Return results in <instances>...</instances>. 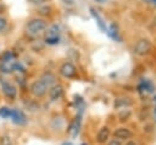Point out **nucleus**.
I'll return each mask as SVG.
<instances>
[{
	"mask_svg": "<svg viewBox=\"0 0 156 145\" xmlns=\"http://www.w3.org/2000/svg\"><path fill=\"white\" fill-rule=\"evenodd\" d=\"M46 29V22L41 18H33L27 23L26 27V32L29 37L34 38L38 37L39 34H41L44 30Z\"/></svg>",
	"mask_w": 156,
	"mask_h": 145,
	"instance_id": "1",
	"label": "nucleus"
},
{
	"mask_svg": "<svg viewBox=\"0 0 156 145\" xmlns=\"http://www.w3.org/2000/svg\"><path fill=\"white\" fill-rule=\"evenodd\" d=\"M45 41L50 45L58 44L60 41V27L57 24H52L51 27L48 28L45 33Z\"/></svg>",
	"mask_w": 156,
	"mask_h": 145,
	"instance_id": "2",
	"label": "nucleus"
},
{
	"mask_svg": "<svg viewBox=\"0 0 156 145\" xmlns=\"http://www.w3.org/2000/svg\"><path fill=\"white\" fill-rule=\"evenodd\" d=\"M48 88H46V85L40 80V79H37V80H34L32 84H30V93L34 95V96H37V97H41V96H44L46 93H48Z\"/></svg>",
	"mask_w": 156,
	"mask_h": 145,
	"instance_id": "3",
	"label": "nucleus"
},
{
	"mask_svg": "<svg viewBox=\"0 0 156 145\" xmlns=\"http://www.w3.org/2000/svg\"><path fill=\"white\" fill-rule=\"evenodd\" d=\"M151 50V43L147 39H140L136 41L135 46H134V52L136 55L144 56L146 54H149V51Z\"/></svg>",
	"mask_w": 156,
	"mask_h": 145,
	"instance_id": "4",
	"label": "nucleus"
},
{
	"mask_svg": "<svg viewBox=\"0 0 156 145\" xmlns=\"http://www.w3.org/2000/svg\"><path fill=\"white\" fill-rule=\"evenodd\" d=\"M1 88H2L4 94H5L7 97H10V99H15V97H16L17 89H16V87H15L12 83H10V82H7V80H5V79H1Z\"/></svg>",
	"mask_w": 156,
	"mask_h": 145,
	"instance_id": "5",
	"label": "nucleus"
},
{
	"mask_svg": "<svg viewBox=\"0 0 156 145\" xmlns=\"http://www.w3.org/2000/svg\"><path fill=\"white\" fill-rule=\"evenodd\" d=\"M60 74L65 78H72L76 76V67L71 62H65L60 67Z\"/></svg>",
	"mask_w": 156,
	"mask_h": 145,
	"instance_id": "6",
	"label": "nucleus"
},
{
	"mask_svg": "<svg viewBox=\"0 0 156 145\" xmlns=\"http://www.w3.org/2000/svg\"><path fill=\"white\" fill-rule=\"evenodd\" d=\"M10 119L15 123V124H18V126H23L27 123V117L26 115L22 112V111H18V110H12L11 111V117Z\"/></svg>",
	"mask_w": 156,
	"mask_h": 145,
	"instance_id": "7",
	"label": "nucleus"
},
{
	"mask_svg": "<svg viewBox=\"0 0 156 145\" xmlns=\"http://www.w3.org/2000/svg\"><path fill=\"white\" fill-rule=\"evenodd\" d=\"M62 95H63V87L60 85V84H55L54 87H51L49 89V97H50L51 101L58 100Z\"/></svg>",
	"mask_w": 156,
	"mask_h": 145,
	"instance_id": "8",
	"label": "nucleus"
},
{
	"mask_svg": "<svg viewBox=\"0 0 156 145\" xmlns=\"http://www.w3.org/2000/svg\"><path fill=\"white\" fill-rule=\"evenodd\" d=\"M39 79L46 85L48 89H50L51 87H54V85L56 84V77H55V74L51 73V72H44Z\"/></svg>",
	"mask_w": 156,
	"mask_h": 145,
	"instance_id": "9",
	"label": "nucleus"
},
{
	"mask_svg": "<svg viewBox=\"0 0 156 145\" xmlns=\"http://www.w3.org/2000/svg\"><path fill=\"white\" fill-rule=\"evenodd\" d=\"M113 135H115V138H117V139H129V138L133 136V133H132L129 129H127V128H124V127H121V128H118V129L115 130Z\"/></svg>",
	"mask_w": 156,
	"mask_h": 145,
	"instance_id": "10",
	"label": "nucleus"
},
{
	"mask_svg": "<svg viewBox=\"0 0 156 145\" xmlns=\"http://www.w3.org/2000/svg\"><path fill=\"white\" fill-rule=\"evenodd\" d=\"M15 62L16 61H0V72L7 74L15 71Z\"/></svg>",
	"mask_w": 156,
	"mask_h": 145,
	"instance_id": "11",
	"label": "nucleus"
},
{
	"mask_svg": "<svg viewBox=\"0 0 156 145\" xmlns=\"http://www.w3.org/2000/svg\"><path fill=\"white\" fill-rule=\"evenodd\" d=\"M90 12H91V16L95 18V21H96V23H98L99 28H100L102 32H107V27H106V23L104 22V19L101 18V16L98 13V11H96L95 9H93V7H90Z\"/></svg>",
	"mask_w": 156,
	"mask_h": 145,
	"instance_id": "12",
	"label": "nucleus"
},
{
	"mask_svg": "<svg viewBox=\"0 0 156 145\" xmlns=\"http://www.w3.org/2000/svg\"><path fill=\"white\" fill-rule=\"evenodd\" d=\"M108 136H110V129L107 127H102L98 133V141L102 144L108 139Z\"/></svg>",
	"mask_w": 156,
	"mask_h": 145,
	"instance_id": "13",
	"label": "nucleus"
},
{
	"mask_svg": "<svg viewBox=\"0 0 156 145\" xmlns=\"http://www.w3.org/2000/svg\"><path fill=\"white\" fill-rule=\"evenodd\" d=\"M143 91H147V93H152L154 91V85L150 80L147 79H143L141 83H140V87H139Z\"/></svg>",
	"mask_w": 156,
	"mask_h": 145,
	"instance_id": "14",
	"label": "nucleus"
},
{
	"mask_svg": "<svg viewBox=\"0 0 156 145\" xmlns=\"http://www.w3.org/2000/svg\"><path fill=\"white\" fill-rule=\"evenodd\" d=\"M107 33H108V35H110L111 38H113V39H116V40H121V38H119V35H118L117 26H116L115 23H112V24L110 26V28H107Z\"/></svg>",
	"mask_w": 156,
	"mask_h": 145,
	"instance_id": "15",
	"label": "nucleus"
},
{
	"mask_svg": "<svg viewBox=\"0 0 156 145\" xmlns=\"http://www.w3.org/2000/svg\"><path fill=\"white\" fill-rule=\"evenodd\" d=\"M15 54L12 51H5L1 56V61H15Z\"/></svg>",
	"mask_w": 156,
	"mask_h": 145,
	"instance_id": "16",
	"label": "nucleus"
},
{
	"mask_svg": "<svg viewBox=\"0 0 156 145\" xmlns=\"http://www.w3.org/2000/svg\"><path fill=\"white\" fill-rule=\"evenodd\" d=\"M11 111H12V108L1 107V108H0V117H1V118H10V117H11Z\"/></svg>",
	"mask_w": 156,
	"mask_h": 145,
	"instance_id": "17",
	"label": "nucleus"
},
{
	"mask_svg": "<svg viewBox=\"0 0 156 145\" xmlns=\"http://www.w3.org/2000/svg\"><path fill=\"white\" fill-rule=\"evenodd\" d=\"M0 145H11V139H10V136H7V135L1 136V139H0Z\"/></svg>",
	"mask_w": 156,
	"mask_h": 145,
	"instance_id": "18",
	"label": "nucleus"
},
{
	"mask_svg": "<svg viewBox=\"0 0 156 145\" xmlns=\"http://www.w3.org/2000/svg\"><path fill=\"white\" fill-rule=\"evenodd\" d=\"M6 24H7L6 19H5L4 17H0V32H1V30H4V29L6 28Z\"/></svg>",
	"mask_w": 156,
	"mask_h": 145,
	"instance_id": "19",
	"label": "nucleus"
},
{
	"mask_svg": "<svg viewBox=\"0 0 156 145\" xmlns=\"http://www.w3.org/2000/svg\"><path fill=\"white\" fill-rule=\"evenodd\" d=\"M29 2L33 5H43L46 2V0H29Z\"/></svg>",
	"mask_w": 156,
	"mask_h": 145,
	"instance_id": "20",
	"label": "nucleus"
},
{
	"mask_svg": "<svg viewBox=\"0 0 156 145\" xmlns=\"http://www.w3.org/2000/svg\"><path fill=\"white\" fill-rule=\"evenodd\" d=\"M107 145H121V143H119V140H116V139H113V140H111Z\"/></svg>",
	"mask_w": 156,
	"mask_h": 145,
	"instance_id": "21",
	"label": "nucleus"
},
{
	"mask_svg": "<svg viewBox=\"0 0 156 145\" xmlns=\"http://www.w3.org/2000/svg\"><path fill=\"white\" fill-rule=\"evenodd\" d=\"M146 2H149V4H151V5H155L156 6V0H145Z\"/></svg>",
	"mask_w": 156,
	"mask_h": 145,
	"instance_id": "22",
	"label": "nucleus"
},
{
	"mask_svg": "<svg viewBox=\"0 0 156 145\" xmlns=\"http://www.w3.org/2000/svg\"><path fill=\"white\" fill-rule=\"evenodd\" d=\"M126 145H135V143H134V141H128Z\"/></svg>",
	"mask_w": 156,
	"mask_h": 145,
	"instance_id": "23",
	"label": "nucleus"
},
{
	"mask_svg": "<svg viewBox=\"0 0 156 145\" xmlns=\"http://www.w3.org/2000/svg\"><path fill=\"white\" fill-rule=\"evenodd\" d=\"M82 145H85V144H82Z\"/></svg>",
	"mask_w": 156,
	"mask_h": 145,
	"instance_id": "24",
	"label": "nucleus"
}]
</instances>
